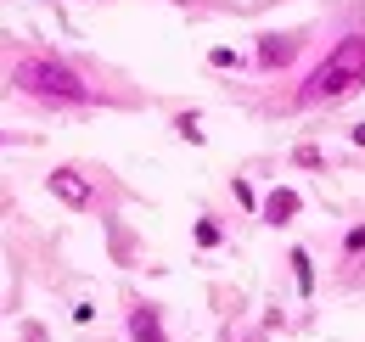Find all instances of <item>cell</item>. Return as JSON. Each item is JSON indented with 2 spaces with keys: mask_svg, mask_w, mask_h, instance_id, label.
<instances>
[{
  "mask_svg": "<svg viewBox=\"0 0 365 342\" xmlns=\"http://www.w3.org/2000/svg\"><path fill=\"white\" fill-rule=\"evenodd\" d=\"M365 85V34L343 40L315 73L304 79V101H331V95H354Z\"/></svg>",
  "mask_w": 365,
  "mask_h": 342,
  "instance_id": "1",
  "label": "cell"
},
{
  "mask_svg": "<svg viewBox=\"0 0 365 342\" xmlns=\"http://www.w3.org/2000/svg\"><path fill=\"white\" fill-rule=\"evenodd\" d=\"M11 85L40 95V101H85V95H91L73 68H62V62H51V56H23V62L11 68Z\"/></svg>",
  "mask_w": 365,
  "mask_h": 342,
  "instance_id": "2",
  "label": "cell"
},
{
  "mask_svg": "<svg viewBox=\"0 0 365 342\" xmlns=\"http://www.w3.org/2000/svg\"><path fill=\"white\" fill-rule=\"evenodd\" d=\"M51 191H56L62 202H73V208H91V185H85L73 169H56V174H51Z\"/></svg>",
  "mask_w": 365,
  "mask_h": 342,
  "instance_id": "3",
  "label": "cell"
},
{
  "mask_svg": "<svg viewBox=\"0 0 365 342\" xmlns=\"http://www.w3.org/2000/svg\"><path fill=\"white\" fill-rule=\"evenodd\" d=\"M130 337L135 342H163V326H158L152 309H130Z\"/></svg>",
  "mask_w": 365,
  "mask_h": 342,
  "instance_id": "4",
  "label": "cell"
},
{
  "mask_svg": "<svg viewBox=\"0 0 365 342\" xmlns=\"http://www.w3.org/2000/svg\"><path fill=\"white\" fill-rule=\"evenodd\" d=\"M292 214H298V197H292L287 185H281V191H270V202H264V219H270V224H287Z\"/></svg>",
  "mask_w": 365,
  "mask_h": 342,
  "instance_id": "5",
  "label": "cell"
},
{
  "mask_svg": "<svg viewBox=\"0 0 365 342\" xmlns=\"http://www.w3.org/2000/svg\"><path fill=\"white\" fill-rule=\"evenodd\" d=\"M292 45H298V40H287V34H270V40H264V51H259V62H264V68L287 62V56H292Z\"/></svg>",
  "mask_w": 365,
  "mask_h": 342,
  "instance_id": "6",
  "label": "cell"
},
{
  "mask_svg": "<svg viewBox=\"0 0 365 342\" xmlns=\"http://www.w3.org/2000/svg\"><path fill=\"white\" fill-rule=\"evenodd\" d=\"M197 242H202V247H214V242H220V224H208V219H202V224H197Z\"/></svg>",
  "mask_w": 365,
  "mask_h": 342,
  "instance_id": "7",
  "label": "cell"
}]
</instances>
